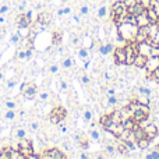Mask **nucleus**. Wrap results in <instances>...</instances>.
<instances>
[{
	"mask_svg": "<svg viewBox=\"0 0 159 159\" xmlns=\"http://www.w3.org/2000/svg\"><path fill=\"white\" fill-rule=\"evenodd\" d=\"M138 32V25L129 21H121L117 24V35L124 42H131L135 39V35Z\"/></svg>",
	"mask_w": 159,
	"mask_h": 159,
	"instance_id": "obj_1",
	"label": "nucleus"
},
{
	"mask_svg": "<svg viewBox=\"0 0 159 159\" xmlns=\"http://www.w3.org/2000/svg\"><path fill=\"white\" fill-rule=\"evenodd\" d=\"M124 52H126V64H127V66H131L133 61H134L135 55L138 53L137 42H135V41L126 42V45H124Z\"/></svg>",
	"mask_w": 159,
	"mask_h": 159,
	"instance_id": "obj_2",
	"label": "nucleus"
},
{
	"mask_svg": "<svg viewBox=\"0 0 159 159\" xmlns=\"http://www.w3.org/2000/svg\"><path fill=\"white\" fill-rule=\"evenodd\" d=\"M17 149L18 151H21L22 154H24L25 159H27L28 155H31L34 152V145H32V140H30V138L24 137L21 138V140H18V147H17Z\"/></svg>",
	"mask_w": 159,
	"mask_h": 159,
	"instance_id": "obj_3",
	"label": "nucleus"
},
{
	"mask_svg": "<svg viewBox=\"0 0 159 159\" xmlns=\"http://www.w3.org/2000/svg\"><path fill=\"white\" fill-rule=\"evenodd\" d=\"M42 159H66V154L63 151L57 148H50V149H46L41 154Z\"/></svg>",
	"mask_w": 159,
	"mask_h": 159,
	"instance_id": "obj_4",
	"label": "nucleus"
},
{
	"mask_svg": "<svg viewBox=\"0 0 159 159\" xmlns=\"http://www.w3.org/2000/svg\"><path fill=\"white\" fill-rule=\"evenodd\" d=\"M143 129H144V133H145V135L148 138H151V140H154V138L159 134V127L155 123H152V121H149L148 124H145Z\"/></svg>",
	"mask_w": 159,
	"mask_h": 159,
	"instance_id": "obj_5",
	"label": "nucleus"
},
{
	"mask_svg": "<svg viewBox=\"0 0 159 159\" xmlns=\"http://www.w3.org/2000/svg\"><path fill=\"white\" fill-rule=\"evenodd\" d=\"M147 10V6L144 4L141 0H138L137 3H135L133 7H130V8H127V11H129V14L130 16H134V17H137L138 14H141V13H144V11Z\"/></svg>",
	"mask_w": 159,
	"mask_h": 159,
	"instance_id": "obj_6",
	"label": "nucleus"
},
{
	"mask_svg": "<svg viewBox=\"0 0 159 159\" xmlns=\"http://www.w3.org/2000/svg\"><path fill=\"white\" fill-rule=\"evenodd\" d=\"M159 67V57L158 56H149L148 59H147V63L145 66H144V69L147 70V73H152L155 69H158Z\"/></svg>",
	"mask_w": 159,
	"mask_h": 159,
	"instance_id": "obj_7",
	"label": "nucleus"
},
{
	"mask_svg": "<svg viewBox=\"0 0 159 159\" xmlns=\"http://www.w3.org/2000/svg\"><path fill=\"white\" fill-rule=\"evenodd\" d=\"M113 57H115L116 64H126V52H124V48H116L113 50Z\"/></svg>",
	"mask_w": 159,
	"mask_h": 159,
	"instance_id": "obj_8",
	"label": "nucleus"
},
{
	"mask_svg": "<svg viewBox=\"0 0 159 159\" xmlns=\"http://www.w3.org/2000/svg\"><path fill=\"white\" fill-rule=\"evenodd\" d=\"M105 130H106V131H109V133H112V134L117 138L119 135L121 134V131L124 130V127H123V124H121V123H110L107 127H105Z\"/></svg>",
	"mask_w": 159,
	"mask_h": 159,
	"instance_id": "obj_9",
	"label": "nucleus"
},
{
	"mask_svg": "<svg viewBox=\"0 0 159 159\" xmlns=\"http://www.w3.org/2000/svg\"><path fill=\"white\" fill-rule=\"evenodd\" d=\"M50 21H52V16H50L49 13H46V11H43V13H39L38 17H36V22H38L39 25H42V27H48V25L50 24Z\"/></svg>",
	"mask_w": 159,
	"mask_h": 159,
	"instance_id": "obj_10",
	"label": "nucleus"
},
{
	"mask_svg": "<svg viewBox=\"0 0 159 159\" xmlns=\"http://www.w3.org/2000/svg\"><path fill=\"white\" fill-rule=\"evenodd\" d=\"M148 113H145V112H143L141 109H138V110H135V112H133V115H131V119L135 121L137 124H141L144 120H147L148 119Z\"/></svg>",
	"mask_w": 159,
	"mask_h": 159,
	"instance_id": "obj_11",
	"label": "nucleus"
},
{
	"mask_svg": "<svg viewBox=\"0 0 159 159\" xmlns=\"http://www.w3.org/2000/svg\"><path fill=\"white\" fill-rule=\"evenodd\" d=\"M113 50H115V45H113L112 42H106V43L99 45V53H101L102 56L110 55V53H113Z\"/></svg>",
	"mask_w": 159,
	"mask_h": 159,
	"instance_id": "obj_12",
	"label": "nucleus"
},
{
	"mask_svg": "<svg viewBox=\"0 0 159 159\" xmlns=\"http://www.w3.org/2000/svg\"><path fill=\"white\" fill-rule=\"evenodd\" d=\"M147 59H148L147 56L141 55V53H137L135 57H134V61H133V66H134L135 69H138V70L144 69V66H145V63H147Z\"/></svg>",
	"mask_w": 159,
	"mask_h": 159,
	"instance_id": "obj_13",
	"label": "nucleus"
},
{
	"mask_svg": "<svg viewBox=\"0 0 159 159\" xmlns=\"http://www.w3.org/2000/svg\"><path fill=\"white\" fill-rule=\"evenodd\" d=\"M16 21H17V27H18V28H31V24H32V22H31L30 20L25 17L24 13L18 14Z\"/></svg>",
	"mask_w": 159,
	"mask_h": 159,
	"instance_id": "obj_14",
	"label": "nucleus"
},
{
	"mask_svg": "<svg viewBox=\"0 0 159 159\" xmlns=\"http://www.w3.org/2000/svg\"><path fill=\"white\" fill-rule=\"evenodd\" d=\"M135 21H137L138 28H141V27H147V25L149 24V18H148V16H147V11H144V13L138 14V16L135 17Z\"/></svg>",
	"mask_w": 159,
	"mask_h": 159,
	"instance_id": "obj_15",
	"label": "nucleus"
},
{
	"mask_svg": "<svg viewBox=\"0 0 159 159\" xmlns=\"http://www.w3.org/2000/svg\"><path fill=\"white\" fill-rule=\"evenodd\" d=\"M36 91H38V89H36V85L35 84H31L30 88H28V89L22 93V96H24L25 99H28V101H31V99H34L36 96Z\"/></svg>",
	"mask_w": 159,
	"mask_h": 159,
	"instance_id": "obj_16",
	"label": "nucleus"
},
{
	"mask_svg": "<svg viewBox=\"0 0 159 159\" xmlns=\"http://www.w3.org/2000/svg\"><path fill=\"white\" fill-rule=\"evenodd\" d=\"M103 149H105V152H107V155H109V157H115L116 152H117V149H116V144L115 143H110V141H106Z\"/></svg>",
	"mask_w": 159,
	"mask_h": 159,
	"instance_id": "obj_17",
	"label": "nucleus"
},
{
	"mask_svg": "<svg viewBox=\"0 0 159 159\" xmlns=\"http://www.w3.org/2000/svg\"><path fill=\"white\" fill-rule=\"evenodd\" d=\"M137 143V148L138 149H147L149 147V144H151V138H148L145 135V137H143V138H140V140H137L135 141Z\"/></svg>",
	"mask_w": 159,
	"mask_h": 159,
	"instance_id": "obj_18",
	"label": "nucleus"
},
{
	"mask_svg": "<svg viewBox=\"0 0 159 159\" xmlns=\"http://www.w3.org/2000/svg\"><path fill=\"white\" fill-rule=\"evenodd\" d=\"M147 16H148V18H149V22H158L159 21V16L157 14V11L154 10V8H151V7H147Z\"/></svg>",
	"mask_w": 159,
	"mask_h": 159,
	"instance_id": "obj_19",
	"label": "nucleus"
},
{
	"mask_svg": "<svg viewBox=\"0 0 159 159\" xmlns=\"http://www.w3.org/2000/svg\"><path fill=\"white\" fill-rule=\"evenodd\" d=\"M135 101L140 102V103H143V105H151V96L145 95V93H137Z\"/></svg>",
	"mask_w": 159,
	"mask_h": 159,
	"instance_id": "obj_20",
	"label": "nucleus"
},
{
	"mask_svg": "<svg viewBox=\"0 0 159 159\" xmlns=\"http://www.w3.org/2000/svg\"><path fill=\"white\" fill-rule=\"evenodd\" d=\"M11 151H13V148H11L10 145L3 147L2 151H0V159H10V157H11Z\"/></svg>",
	"mask_w": 159,
	"mask_h": 159,
	"instance_id": "obj_21",
	"label": "nucleus"
},
{
	"mask_svg": "<svg viewBox=\"0 0 159 159\" xmlns=\"http://www.w3.org/2000/svg\"><path fill=\"white\" fill-rule=\"evenodd\" d=\"M112 123H121V112L120 110H113L112 113H109Z\"/></svg>",
	"mask_w": 159,
	"mask_h": 159,
	"instance_id": "obj_22",
	"label": "nucleus"
},
{
	"mask_svg": "<svg viewBox=\"0 0 159 159\" xmlns=\"http://www.w3.org/2000/svg\"><path fill=\"white\" fill-rule=\"evenodd\" d=\"M16 116H17V113H16V109H7L4 112V115H3V117L6 119V120H14L16 119Z\"/></svg>",
	"mask_w": 159,
	"mask_h": 159,
	"instance_id": "obj_23",
	"label": "nucleus"
},
{
	"mask_svg": "<svg viewBox=\"0 0 159 159\" xmlns=\"http://www.w3.org/2000/svg\"><path fill=\"white\" fill-rule=\"evenodd\" d=\"M107 16V7L106 6H99L98 8V18L99 20H105Z\"/></svg>",
	"mask_w": 159,
	"mask_h": 159,
	"instance_id": "obj_24",
	"label": "nucleus"
},
{
	"mask_svg": "<svg viewBox=\"0 0 159 159\" xmlns=\"http://www.w3.org/2000/svg\"><path fill=\"white\" fill-rule=\"evenodd\" d=\"M99 123H101V126L103 127H107L109 126L110 123H112V120H110V116H109V113H107V115H102L101 116V121H99Z\"/></svg>",
	"mask_w": 159,
	"mask_h": 159,
	"instance_id": "obj_25",
	"label": "nucleus"
},
{
	"mask_svg": "<svg viewBox=\"0 0 159 159\" xmlns=\"http://www.w3.org/2000/svg\"><path fill=\"white\" fill-rule=\"evenodd\" d=\"M89 137L92 138L93 141H98V143L101 141V134H99V131L95 129V127H92V129L89 130Z\"/></svg>",
	"mask_w": 159,
	"mask_h": 159,
	"instance_id": "obj_26",
	"label": "nucleus"
},
{
	"mask_svg": "<svg viewBox=\"0 0 159 159\" xmlns=\"http://www.w3.org/2000/svg\"><path fill=\"white\" fill-rule=\"evenodd\" d=\"M73 64H74V61H73L71 57H66L63 61H61V67H63V69H66V70L67 69H71Z\"/></svg>",
	"mask_w": 159,
	"mask_h": 159,
	"instance_id": "obj_27",
	"label": "nucleus"
},
{
	"mask_svg": "<svg viewBox=\"0 0 159 159\" xmlns=\"http://www.w3.org/2000/svg\"><path fill=\"white\" fill-rule=\"evenodd\" d=\"M10 159H25V157H24V154H22L21 151H18V149H14V148H13Z\"/></svg>",
	"mask_w": 159,
	"mask_h": 159,
	"instance_id": "obj_28",
	"label": "nucleus"
},
{
	"mask_svg": "<svg viewBox=\"0 0 159 159\" xmlns=\"http://www.w3.org/2000/svg\"><path fill=\"white\" fill-rule=\"evenodd\" d=\"M61 38H63V34H61L60 31H56V32L53 34V45H59V43H60Z\"/></svg>",
	"mask_w": 159,
	"mask_h": 159,
	"instance_id": "obj_29",
	"label": "nucleus"
},
{
	"mask_svg": "<svg viewBox=\"0 0 159 159\" xmlns=\"http://www.w3.org/2000/svg\"><path fill=\"white\" fill-rule=\"evenodd\" d=\"M78 56H80V59H82V60L89 59V52H88V49H85V48H81V49L78 50Z\"/></svg>",
	"mask_w": 159,
	"mask_h": 159,
	"instance_id": "obj_30",
	"label": "nucleus"
},
{
	"mask_svg": "<svg viewBox=\"0 0 159 159\" xmlns=\"http://www.w3.org/2000/svg\"><path fill=\"white\" fill-rule=\"evenodd\" d=\"M16 137L18 138V140H21V138L27 137V130L22 129V127H20V129L16 130Z\"/></svg>",
	"mask_w": 159,
	"mask_h": 159,
	"instance_id": "obj_31",
	"label": "nucleus"
},
{
	"mask_svg": "<svg viewBox=\"0 0 159 159\" xmlns=\"http://www.w3.org/2000/svg\"><path fill=\"white\" fill-rule=\"evenodd\" d=\"M78 144H80V147H81L82 149H88V148H89V141H88V138L82 137V135H81V140L78 141Z\"/></svg>",
	"mask_w": 159,
	"mask_h": 159,
	"instance_id": "obj_32",
	"label": "nucleus"
},
{
	"mask_svg": "<svg viewBox=\"0 0 159 159\" xmlns=\"http://www.w3.org/2000/svg\"><path fill=\"white\" fill-rule=\"evenodd\" d=\"M137 93H145V95L151 96L152 95V91L149 88H145V87H138L137 88Z\"/></svg>",
	"mask_w": 159,
	"mask_h": 159,
	"instance_id": "obj_33",
	"label": "nucleus"
},
{
	"mask_svg": "<svg viewBox=\"0 0 159 159\" xmlns=\"http://www.w3.org/2000/svg\"><path fill=\"white\" fill-rule=\"evenodd\" d=\"M92 117H93L92 112H91L89 109H85V110H84V120L87 121V123H89V121L92 120Z\"/></svg>",
	"mask_w": 159,
	"mask_h": 159,
	"instance_id": "obj_34",
	"label": "nucleus"
},
{
	"mask_svg": "<svg viewBox=\"0 0 159 159\" xmlns=\"http://www.w3.org/2000/svg\"><path fill=\"white\" fill-rule=\"evenodd\" d=\"M21 41V38H20V35L18 34H13V35H11V38H10V43H13V45H17L18 43V42Z\"/></svg>",
	"mask_w": 159,
	"mask_h": 159,
	"instance_id": "obj_35",
	"label": "nucleus"
},
{
	"mask_svg": "<svg viewBox=\"0 0 159 159\" xmlns=\"http://www.w3.org/2000/svg\"><path fill=\"white\" fill-rule=\"evenodd\" d=\"M147 159H159V151L155 148L154 151H151V154L147 155Z\"/></svg>",
	"mask_w": 159,
	"mask_h": 159,
	"instance_id": "obj_36",
	"label": "nucleus"
},
{
	"mask_svg": "<svg viewBox=\"0 0 159 159\" xmlns=\"http://www.w3.org/2000/svg\"><path fill=\"white\" fill-rule=\"evenodd\" d=\"M88 13H89V7L87 4L80 7V16H88Z\"/></svg>",
	"mask_w": 159,
	"mask_h": 159,
	"instance_id": "obj_37",
	"label": "nucleus"
},
{
	"mask_svg": "<svg viewBox=\"0 0 159 159\" xmlns=\"http://www.w3.org/2000/svg\"><path fill=\"white\" fill-rule=\"evenodd\" d=\"M17 82H18V80H17V78L8 80V81H7V88H8V89H13V88L17 85Z\"/></svg>",
	"mask_w": 159,
	"mask_h": 159,
	"instance_id": "obj_38",
	"label": "nucleus"
},
{
	"mask_svg": "<svg viewBox=\"0 0 159 159\" xmlns=\"http://www.w3.org/2000/svg\"><path fill=\"white\" fill-rule=\"evenodd\" d=\"M17 102L16 101H7L6 102V109H16Z\"/></svg>",
	"mask_w": 159,
	"mask_h": 159,
	"instance_id": "obj_39",
	"label": "nucleus"
},
{
	"mask_svg": "<svg viewBox=\"0 0 159 159\" xmlns=\"http://www.w3.org/2000/svg\"><path fill=\"white\" fill-rule=\"evenodd\" d=\"M31 84H32V82H27V81L22 82V84H21V89H20V93L22 95V93H24L25 91H27L28 88H30V85H31Z\"/></svg>",
	"mask_w": 159,
	"mask_h": 159,
	"instance_id": "obj_40",
	"label": "nucleus"
},
{
	"mask_svg": "<svg viewBox=\"0 0 159 159\" xmlns=\"http://www.w3.org/2000/svg\"><path fill=\"white\" fill-rule=\"evenodd\" d=\"M49 73L50 74H57L59 73V66L57 64H50L49 66Z\"/></svg>",
	"mask_w": 159,
	"mask_h": 159,
	"instance_id": "obj_41",
	"label": "nucleus"
},
{
	"mask_svg": "<svg viewBox=\"0 0 159 159\" xmlns=\"http://www.w3.org/2000/svg\"><path fill=\"white\" fill-rule=\"evenodd\" d=\"M8 11H10V6H7V4L0 6V16H4V14L8 13Z\"/></svg>",
	"mask_w": 159,
	"mask_h": 159,
	"instance_id": "obj_42",
	"label": "nucleus"
},
{
	"mask_svg": "<svg viewBox=\"0 0 159 159\" xmlns=\"http://www.w3.org/2000/svg\"><path fill=\"white\" fill-rule=\"evenodd\" d=\"M24 14L31 22H34V10H27V11H24Z\"/></svg>",
	"mask_w": 159,
	"mask_h": 159,
	"instance_id": "obj_43",
	"label": "nucleus"
},
{
	"mask_svg": "<svg viewBox=\"0 0 159 159\" xmlns=\"http://www.w3.org/2000/svg\"><path fill=\"white\" fill-rule=\"evenodd\" d=\"M30 130H31V131H34V133L38 131V130H39V123H38V121H32V123L30 124Z\"/></svg>",
	"mask_w": 159,
	"mask_h": 159,
	"instance_id": "obj_44",
	"label": "nucleus"
},
{
	"mask_svg": "<svg viewBox=\"0 0 159 159\" xmlns=\"http://www.w3.org/2000/svg\"><path fill=\"white\" fill-rule=\"evenodd\" d=\"M152 80H154L155 82H158V84H159V67H158V69H155L154 71H152Z\"/></svg>",
	"mask_w": 159,
	"mask_h": 159,
	"instance_id": "obj_45",
	"label": "nucleus"
},
{
	"mask_svg": "<svg viewBox=\"0 0 159 159\" xmlns=\"http://www.w3.org/2000/svg\"><path fill=\"white\" fill-rule=\"evenodd\" d=\"M39 101H42V102L49 101V93L48 92H41L39 93Z\"/></svg>",
	"mask_w": 159,
	"mask_h": 159,
	"instance_id": "obj_46",
	"label": "nucleus"
},
{
	"mask_svg": "<svg viewBox=\"0 0 159 159\" xmlns=\"http://www.w3.org/2000/svg\"><path fill=\"white\" fill-rule=\"evenodd\" d=\"M137 2H138V0H123V3L126 4V7H127V8L133 7V6H134Z\"/></svg>",
	"mask_w": 159,
	"mask_h": 159,
	"instance_id": "obj_47",
	"label": "nucleus"
},
{
	"mask_svg": "<svg viewBox=\"0 0 159 159\" xmlns=\"http://www.w3.org/2000/svg\"><path fill=\"white\" fill-rule=\"evenodd\" d=\"M17 57H18L20 60H24V59H27V55H25V50H21V49H20L18 52H17Z\"/></svg>",
	"mask_w": 159,
	"mask_h": 159,
	"instance_id": "obj_48",
	"label": "nucleus"
},
{
	"mask_svg": "<svg viewBox=\"0 0 159 159\" xmlns=\"http://www.w3.org/2000/svg\"><path fill=\"white\" fill-rule=\"evenodd\" d=\"M25 55H27V60H31V59H32V55H34L32 48H28V49L25 50Z\"/></svg>",
	"mask_w": 159,
	"mask_h": 159,
	"instance_id": "obj_49",
	"label": "nucleus"
},
{
	"mask_svg": "<svg viewBox=\"0 0 159 159\" xmlns=\"http://www.w3.org/2000/svg\"><path fill=\"white\" fill-rule=\"evenodd\" d=\"M151 41H152V45H158L159 46V30L157 31V34L154 35V38H152Z\"/></svg>",
	"mask_w": 159,
	"mask_h": 159,
	"instance_id": "obj_50",
	"label": "nucleus"
},
{
	"mask_svg": "<svg viewBox=\"0 0 159 159\" xmlns=\"http://www.w3.org/2000/svg\"><path fill=\"white\" fill-rule=\"evenodd\" d=\"M80 81H81L84 85H88V84H89V77H88V75H85V74H82L81 78H80Z\"/></svg>",
	"mask_w": 159,
	"mask_h": 159,
	"instance_id": "obj_51",
	"label": "nucleus"
},
{
	"mask_svg": "<svg viewBox=\"0 0 159 159\" xmlns=\"http://www.w3.org/2000/svg\"><path fill=\"white\" fill-rule=\"evenodd\" d=\"M60 89L61 91H67V89H69V87H67V82L63 81V80L60 81Z\"/></svg>",
	"mask_w": 159,
	"mask_h": 159,
	"instance_id": "obj_52",
	"label": "nucleus"
},
{
	"mask_svg": "<svg viewBox=\"0 0 159 159\" xmlns=\"http://www.w3.org/2000/svg\"><path fill=\"white\" fill-rule=\"evenodd\" d=\"M63 11H64V16H69V14H71V7L66 6V7L63 8Z\"/></svg>",
	"mask_w": 159,
	"mask_h": 159,
	"instance_id": "obj_53",
	"label": "nucleus"
},
{
	"mask_svg": "<svg viewBox=\"0 0 159 159\" xmlns=\"http://www.w3.org/2000/svg\"><path fill=\"white\" fill-rule=\"evenodd\" d=\"M107 95H117V92H116L115 88H109L107 89Z\"/></svg>",
	"mask_w": 159,
	"mask_h": 159,
	"instance_id": "obj_54",
	"label": "nucleus"
},
{
	"mask_svg": "<svg viewBox=\"0 0 159 159\" xmlns=\"http://www.w3.org/2000/svg\"><path fill=\"white\" fill-rule=\"evenodd\" d=\"M80 158H81V159H88V158H91V157L88 154H85V152H82V154H80Z\"/></svg>",
	"mask_w": 159,
	"mask_h": 159,
	"instance_id": "obj_55",
	"label": "nucleus"
},
{
	"mask_svg": "<svg viewBox=\"0 0 159 159\" xmlns=\"http://www.w3.org/2000/svg\"><path fill=\"white\" fill-rule=\"evenodd\" d=\"M57 16H59V17H63V16H64L63 8H59V10H57Z\"/></svg>",
	"mask_w": 159,
	"mask_h": 159,
	"instance_id": "obj_56",
	"label": "nucleus"
},
{
	"mask_svg": "<svg viewBox=\"0 0 159 159\" xmlns=\"http://www.w3.org/2000/svg\"><path fill=\"white\" fill-rule=\"evenodd\" d=\"M3 78H4V74H3V71H0V81H2Z\"/></svg>",
	"mask_w": 159,
	"mask_h": 159,
	"instance_id": "obj_57",
	"label": "nucleus"
},
{
	"mask_svg": "<svg viewBox=\"0 0 159 159\" xmlns=\"http://www.w3.org/2000/svg\"><path fill=\"white\" fill-rule=\"evenodd\" d=\"M2 22H4V17L0 16V24H2Z\"/></svg>",
	"mask_w": 159,
	"mask_h": 159,
	"instance_id": "obj_58",
	"label": "nucleus"
},
{
	"mask_svg": "<svg viewBox=\"0 0 159 159\" xmlns=\"http://www.w3.org/2000/svg\"><path fill=\"white\" fill-rule=\"evenodd\" d=\"M157 149H158V151H159V144H158V147H157Z\"/></svg>",
	"mask_w": 159,
	"mask_h": 159,
	"instance_id": "obj_59",
	"label": "nucleus"
},
{
	"mask_svg": "<svg viewBox=\"0 0 159 159\" xmlns=\"http://www.w3.org/2000/svg\"><path fill=\"white\" fill-rule=\"evenodd\" d=\"M92 2H96V0H92Z\"/></svg>",
	"mask_w": 159,
	"mask_h": 159,
	"instance_id": "obj_60",
	"label": "nucleus"
},
{
	"mask_svg": "<svg viewBox=\"0 0 159 159\" xmlns=\"http://www.w3.org/2000/svg\"><path fill=\"white\" fill-rule=\"evenodd\" d=\"M99 2H102V0H99Z\"/></svg>",
	"mask_w": 159,
	"mask_h": 159,
	"instance_id": "obj_61",
	"label": "nucleus"
},
{
	"mask_svg": "<svg viewBox=\"0 0 159 159\" xmlns=\"http://www.w3.org/2000/svg\"><path fill=\"white\" fill-rule=\"evenodd\" d=\"M148 2H149V0H148Z\"/></svg>",
	"mask_w": 159,
	"mask_h": 159,
	"instance_id": "obj_62",
	"label": "nucleus"
}]
</instances>
